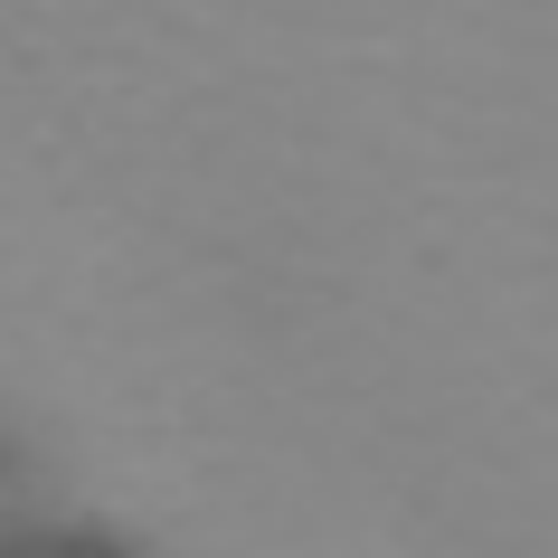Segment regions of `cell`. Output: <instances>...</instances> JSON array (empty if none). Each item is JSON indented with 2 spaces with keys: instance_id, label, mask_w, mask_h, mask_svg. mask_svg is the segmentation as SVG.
Segmentation results:
<instances>
[]
</instances>
